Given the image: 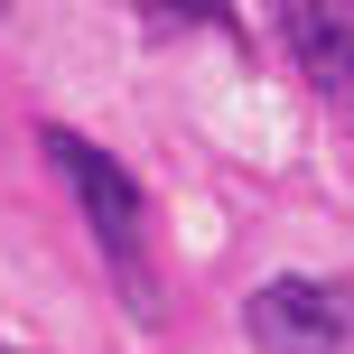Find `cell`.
<instances>
[{
  "instance_id": "obj_1",
  "label": "cell",
  "mask_w": 354,
  "mask_h": 354,
  "mask_svg": "<svg viewBox=\"0 0 354 354\" xmlns=\"http://www.w3.org/2000/svg\"><path fill=\"white\" fill-rule=\"evenodd\" d=\"M37 149L66 168L75 205H84L93 243H103V261L122 270V289H131V317L159 326V280H149V196H140V177L112 159V149H93L84 131H66V122H37Z\"/></svg>"
},
{
  "instance_id": "obj_2",
  "label": "cell",
  "mask_w": 354,
  "mask_h": 354,
  "mask_svg": "<svg viewBox=\"0 0 354 354\" xmlns=\"http://www.w3.org/2000/svg\"><path fill=\"white\" fill-rule=\"evenodd\" d=\"M243 326L261 354H345L354 336V299L326 280H299V270H280V280H261L243 299Z\"/></svg>"
},
{
  "instance_id": "obj_3",
  "label": "cell",
  "mask_w": 354,
  "mask_h": 354,
  "mask_svg": "<svg viewBox=\"0 0 354 354\" xmlns=\"http://www.w3.org/2000/svg\"><path fill=\"white\" fill-rule=\"evenodd\" d=\"M280 37H289V56L308 66V84H317L326 103L345 112V131H354V10H326V0H299V10L280 19Z\"/></svg>"
}]
</instances>
